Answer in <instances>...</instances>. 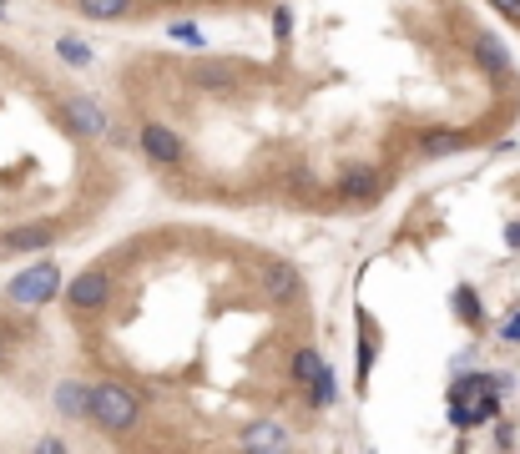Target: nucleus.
I'll use <instances>...</instances> for the list:
<instances>
[{
    "mask_svg": "<svg viewBox=\"0 0 520 454\" xmlns=\"http://www.w3.org/2000/svg\"><path fill=\"white\" fill-rule=\"evenodd\" d=\"M36 454H66V444L61 439H41V444H36Z\"/></svg>",
    "mask_w": 520,
    "mask_h": 454,
    "instance_id": "423d86ee",
    "label": "nucleus"
},
{
    "mask_svg": "<svg viewBox=\"0 0 520 454\" xmlns=\"http://www.w3.org/2000/svg\"><path fill=\"white\" fill-rule=\"evenodd\" d=\"M480 5H485V11L495 15V21L505 26V31L515 36V41H520V0H480Z\"/></svg>",
    "mask_w": 520,
    "mask_h": 454,
    "instance_id": "39448f33",
    "label": "nucleus"
},
{
    "mask_svg": "<svg viewBox=\"0 0 520 454\" xmlns=\"http://www.w3.org/2000/svg\"><path fill=\"white\" fill-rule=\"evenodd\" d=\"M505 338H520V314H510V318H505Z\"/></svg>",
    "mask_w": 520,
    "mask_h": 454,
    "instance_id": "0eeeda50",
    "label": "nucleus"
},
{
    "mask_svg": "<svg viewBox=\"0 0 520 454\" xmlns=\"http://www.w3.org/2000/svg\"><path fill=\"white\" fill-rule=\"evenodd\" d=\"M111 91L157 182L233 207H374L520 121L475 0H203L131 36Z\"/></svg>",
    "mask_w": 520,
    "mask_h": 454,
    "instance_id": "f257e3e1",
    "label": "nucleus"
},
{
    "mask_svg": "<svg viewBox=\"0 0 520 454\" xmlns=\"http://www.w3.org/2000/svg\"><path fill=\"white\" fill-rule=\"evenodd\" d=\"M56 288H61V273H56V263H36V268L21 273V278H11L5 298L21 303V308H41L46 298H56Z\"/></svg>",
    "mask_w": 520,
    "mask_h": 454,
    "instance_id": "7ed1b4c3",
    "label": "nucleus"
},
{
    "mask_svg": "<svg viewBox=\"0 0 520 454\" xmlns=\"http://www.w3.org/2000/svg\"><path fill=\"white\" fill-rule=\"evenodd\" d=\"M87 399H91V389L77 384V378H66L61 389H56V409H61L66 419H87Z\"/></svg>",
    "mask_w": 520,
    "mask_h": 454,
    "instance_id": "20e7f679",
    "label": "nucleus"
},
{
    "mask_svg": "<svg viewBox=\"0 0 520 454\" xmlns=\"http://www.w3.org/2000/svg\"><path fill=\"white\" fill-rule=\"evenodd\" d=\"M87 419L97 424V429H107V434H127V429H137L141 404H137V394H131L121 378H107V384H97V389H91Z\"/></svg>",
    "mask_w": 520,
    "mask_h": 454,
    "instance_id": "f03ea898",
    "label": "nucleus"
},
{
    "mask_svg": "<svg viewBox=\"0 0 520 454\" xmlns=\"http://www.w3.org/2000/svg\"><path fill=\"white\" fill-rule=\"evenodd\" d=\"M0 15H5V5H0Z\"/></svg>",
    "mask_w": 520,
    "mask_h": 454,
    "instance_id": "6e6552de",
    "label": "nucleus"
}]
</instances>
